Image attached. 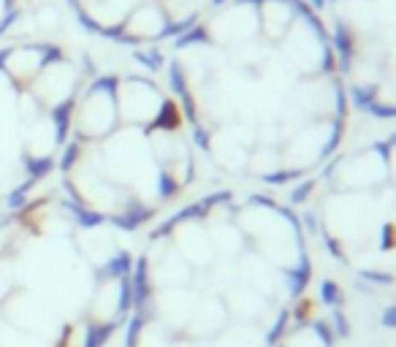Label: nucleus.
Instances as JSON below:
<instances>
[{
    "label": "nucleus",
    "mask_w": 396,
    "mask_h": 347,
    "mask_svg": "<svg viewBox=\"0 0 396 347\" xmlns=\"http://www.w3.org/2000/svg\"><path fill=\"white\" fill-rule=\"evenodd\" d=\"M312 188H315V182H312V179H309V182H304V185H298V188L291 193V204H304V201L309 198Z\"/></svg>",
    "instance_id": "17"
},
{
    "label": "nucleus",
    "mask_w": 396,
    "mask_h": 347,
    "mask_svg": "<svg viewBox=\"0 0 396 347\" xmlns=\"http://www.w3.org/2000/svg\"><path fill=\"white\" fill-rule=\"evenodd\" d=\"M63 55L66 49L57 41H41V38L14 41L0 49V76L14 93L28 90L35 82V76Z\"/></svg>",
    "instance_id": "2"
},
{
    "label": "nucleus",
    "mask_w": 396,
    "mask_h": 347,
    "mask_svg": "<svg viewBox=\"0 0 396 347\" xmlns=\"http://www.w3.org/2000/svg\"><path fill=\"white\" fill-rule=\"evenodd\" d=\"M339 139H342V125H334V127H331L329 141H326V150H323V155H321V158H329L331 152L336 150V144H339Z\"/></svg>",
    "instance_id": "18"
},
{
    "label": "nucleus",
    "mask_w": 396,
    "mask_h": 347,
    "mask_svg": "<svg viewBox=\"0 0 396 347\" xmlns=\"http://www.w3.org/2000/svg\"><path fill=\"white\" fill-rule=\"evenodd\" d=\"M334 49H336V55H339V63L345 65V68L353 63L356 38H353V33L348 30L345 25H336V30H334Z\"/></svg>",
    "instance_id": "8"
},
{
    "label": "nucleus",
    "mask_w": 396,
    "mask_h": 347,
    "mask_svg": "<svg viewBox=\"0 0 396 347\" xmlns=\"http://www.w3.org/2000/svg\"><path fill=\"white\" fill-rule=\"evenodd\" d=\"M171 38V17L161 0H141L117 28L111 44L117 46H155L158 41Z\"/></svg>",
    "instance_id": "5"
},
{
    "label": "nucleus",
    "mask_w": 396,
    "mask_h": 347,
    "mask_svg": "<svg viewBox=\"0 0 396 347\" xmlns=\"http://www.w3.org/2000/svg\"><path fill=\"white\" fill-rule=\"evenodd\" d=\"M350 98H353L356 109L366 112L377 100V84H356V87H350Z\"/></svg>",
    "instance_id": "9"
},
{
    "label": "nucleus",
    "mask_w": 396,
    "mask_h": 347,
    "mask_svg": "<svg viewBox=\"0 0 396 347\" xmlns=\"http://www.w3.org/2000/svg\"><path fill=\"white\" fill-rule=\"evenodd\" d=\"M161 87L150 76H117V112H120V127H138L150 130L158 120L161 109L165 106Z\"/></svg>",
    "instance_id": "3"
},
{
    "label": "nucleus",
    "mask_w": 396,
    "mask_h": 347,
    "mask_svg": "<svg viewBox=\"0 0 396 347\" xmlns=\"http://www.w3.org/2000/svg\"><path fill=\"white\" fill-rule=\"evenodd\" d=\"M334 337H339V339H348L350 337V323H348V317H345V312L342 310H334Z\"/></svg>",
    "instance_id": "14"
},
{
    "label": "nucleus",
    "mask_w": 396,
    "mask_h": 347,
    "mask_svg": "<svg viewBox=\"0 0 396 347\" xmlns=\"http://www.w3.org/2000/svg\"><path fill=\"white\" fill-rule=\"evenodd\" d=\"M366 112H369L372 117H380V120H394V117H396V106H391V103H383L380 98H377V100H375V103H372Z\"/></svg>",
    "instance_id": "15"
},
{
    "label": "nucleus",
    "mask_w": 396,
    "mask_h": 347,
    "mask_svg": "<svg viewBox=\"0 0 396 347\" xmlns=\"http://www.w3.org/2000/svg\"><path fill=\"white\" fill-rule=\"evenodd\" d=\"M321 301L331 307V310H342V287L334 283V280H323L321 283Z\"/></svg>",
    "instance_id": "10"
},
{
    "label": "nucleus",
    "mask_w": 396,
    "mask_h": 347,
    "mask_svg": "<svg viewBox=\"0 0 396 347\" xmlns=\"http://www.w3.org/2000/svg\"><path fill=\"white\" fill-rule=\"evenodd\" d=\"M84 82H87V76H84L82 65L63 55L46 65L28 90L33 93V98L44 109H57V106L73 103L79 90L84 87Z\"/></svg>",
    "instance_id": "4"
},
{
    "label": "nucleus",
    "mask_w": 396,
    "mask_h": 347,
    "mask_svg": "<svg viewBox=\"0 0 396 347\" xmlns=\"http://www.w3.org/2000/svg\"><path fill=\"white\" fill-rule=\"evenodd\" d=\"M30 25H33V35L41 41H55L60 33L66 30V17L60 11L57 3H41L30 14Z\"/></svg>",
    "instance_id": "6"
},
{
    "label": "nucleus",
    "mask_w": 396,
    "mask_h": 347,
    "mask_svg": "<svg viewBox=\"0 0 396 347\" xmlns=\"http://www.w3.org/2000/svg\"><path fill=\"white\" fill-rule=\"evenodd\" d=\"M223 3H226V0H212V6H223Z\"/></svg>",
    "instance_id": "23"
},
{
    "label": "nucleus",
    "mask_w": 396,
    "mask_h": 347,
    "mask_svg": "<svg viewBox=\"0 0 396 347\" xmlns=\"http://www.w3.org/2000/svg\"><path fill=\"white\" fill-rule=\"evenodd\" d=\"M388 144H396V133H394V136H391V141H388Z\"/></svg>",
    "instance_id": "24"
},
{
    "label": "nucleus",
    "mask_w": 396,
    "mask_h": 347,
    "mask_svg": "<svg viewBox=\"0 0 396 347\" xmlns=\"http://www.w3.org/2000/svg\"><path fill=\"white\" fill-rule=\"evenodd\" d=\"M309 280H312V263H309L307 253L301 250V255H298V266L288 272V290H291V296L298 299V296L307 290Z\"/></svg>",
    "instance_id": "7"
},
{
    "label": "nucleus",
    "mask_w": 396,
    "mask_h": 347,
    "mask_svg": "<svg viewBox=\"0 0 396 347\" xmlns=\"http://www.w3.org/2000/svg\"><path fill=\"white\" fill-rule=\"evenodd\" d=\"M312 331L318 334V339L323 342V347H331L334 339H336V337H334V328H331L326 320H315V323H312Z\"/></svg>",
    "instance_id": "16"
},
{
    "label": "nucleus",
    "mask_w": 396,
    "mask_h": 347,
    "mask_svg": "<svg viewBox=\"0 0 396 347\" xmlns=\"http://www.w3.org/2000/svg\"><path fill=\"white\" fill-rule=\"evenodd\" d=\"M73 139L84 144H100L120 127L117 112V76L100 73L84 82L73 100Z\"/></svg>",
    "instance_id": "1"
},
{
    "label": "nucleus",
    "mask_w": 396,
    "mask_h": 347,
    "mask_svg": "<svg viewBox=\"0 0 396 347\" xmlns=\"http://www.w3.org/2000/svg\"><path fill=\"white\" fill-rule=\"evenodd\" d=\"M323 242H326V247H329L331 258H336V260H345V253H342V244L331 236V233H323Z\"/></svg>",
    "instance_id": "19"
},
{
    "label": "nucleus",
    "mask_w": 396,
    "mask_h": 347,
    "mask_svg": "<svg viewBox=\"0 0 396 347\" xmlns=\"http://www.w3.org/2000/svg\"><path fill=\"white\" fill-rule=\"evenodd\" d=\"M304 222H307V228H309L312 233H318V217H315L312 212H307V215H304Z\"/></svg>",
    "instance_id": "21"
},
{
    "label": "nucleus",
    "mask_w": 396,
    "mask_h": 347,
    "mask_svg": "<svg viewBox=\"0 0 396 347\" xmlns=\"http://www.w3.org/2000/svg\"><path fill=\"white\" fill-rule=\"evenodd\" d=\"M288 320H291V310H282L280 315H277V323L269 328V334H266V345L274 347L280 345V339L285 337V328H288Z\"/></svg>",
    "instance_id": "11"
},
{
    "label": "nucleus",
    "mask_w": 396,
    "mask_h": 347,
    "mask_svg": "<svg viewBox=\"0 0 396 347\" xmlns=\"http://www.w3.org/2000/svg\"><path fill=\"white\" fill-rule=\"evenodd\" d=\"M301 177V168H291V171H269L264 174V182L266 185H285L291 179H298Z\"/></svg>",
    "instance_id": "12"
},
{
    "label": "nucleus",
    "mask_w": 396,
    "mask_h": 347,
    "mask_svg": "<svg viewBox=\"0 0 396 347\" xmlns=\"http://www.w3.org/2000/svg\"><path fill=\"white\" fill-rule=\"evenodd\" d=\"M380 323H383V328H396V304H391V307L383 310Z\"/></svg>",
    "instance_id": "20"
},
{
    "label": "nucleus",
    "mask_w": 396,
    "mask_h": 347,
    "mask_svg": "<svg viewBox=\"0 0 396 347\" xmlns=\"http://www.w3.org/2000/svg\"><path fill=\"white\" fill-rule=\"evenodd\" d=\"M326 6V0H309V8H323Z\"/></svg>",
    "instance_id": "22"
},
{
    "label": "nucleus",
    "mask_w": 396,
    "mask_h": 347,
    "mask_svg": "<svg viewBox=\"0 0 396 347\" xmlns=\"http://www.w3.org/2000/svg\"><path fill=\"white\" fill-rule=\"evenodd\" d=\"M274 347H280V345H274Z\"/></svg>",
    "instance_id": "25"
},
{
    "label": "nucleus",
    "mask_w": 396,
    "mask_h": 347,
    "mask_svg": "<svg viewBox=\"0 0 396 347\" xmlns=\"http://www.w3.org/2000/svg\"><path fill=\"white\" fill-rule=\"evenodd\" d=\"M361 283L366 285H394V274H388V272H375V269H366L361 272Z\"/></svg>",
    "instance_id": "13"
}]
</instances>
